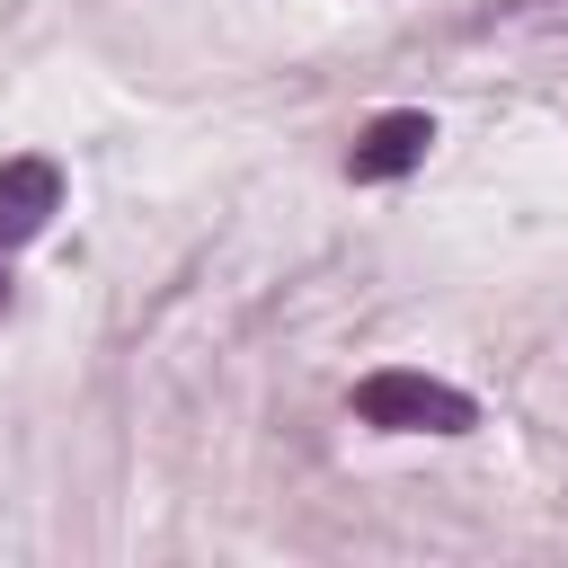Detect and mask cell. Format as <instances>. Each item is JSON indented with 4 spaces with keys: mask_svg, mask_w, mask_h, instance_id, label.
I'll return each mask as SVG.
<instances>
[{
    "mask_svg": "<svg viewBox=\"0 0 568 568\" xmlns=\"http://www.w3.org/2000/svg\"><path fill=\"white\" fill-rule=\"evenodd\" d=\"M62 213V169L53 160H0V248L36 240Z\"/></svg>",
    "mask_w": 568,
    "mask_h": 568,
    "instance_id": "3",
    "label": "cell"
},
{
    "mask_svg": "<svg viewBox=\"0 0 568 568\" xmlns=\"http://www.w3.org/2000/svg\"><path fill=\"white\" fill-rule=\"evenodd\" d=\"M355 417L382 426V435H470L479 426L470 390L426 382V373H364L355 382Z\"/></svg>",
    "mask_w": 568,
    "mask_h": 568,
    "instance_id": "1",
    "label": "cell"
},
{
    "mask_svg": "<svg viewBox=\"0 0 568 568\" xmlns=\"http://www.w3.org/2000/svg\"><path fill=\"white\" fill-rule=\"evenodd\" d=\"M0 311H9V275H0Z\"/></svg>",
    "mask_w": 568,
    "mask_h": 568,
    "instance_id": "4",
    "label": "cell"
},
{
    "mask_svg": "<svg viewBox=\"0 0 568 568\" xmlns=\"http://www.w3.org/2000/svg\"><path fill=\"white\" fill-rule=\"evenodd\" d=\"M426 142H435V115H426V106H390V115H373V124L355 133V151H346V178H364V186H382V178H408V169L426 160Z\"/></svg>",
    "mask_w": 568,
    "mask_h": 568,
    "instance_id": "2",
    "label": "cell"
}]
</instances>
